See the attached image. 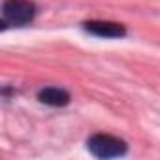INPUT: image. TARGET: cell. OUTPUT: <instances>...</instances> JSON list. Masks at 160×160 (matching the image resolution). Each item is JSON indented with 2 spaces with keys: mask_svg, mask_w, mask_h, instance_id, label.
Listing matches in <instances>:
<instances>
[{
  "mask_svg": "<svg viewBox=\"0 0 160 160\" xmlns=\"http://www.w3.org/2000/svg\"><path fill=\"white\" fill-rule=\"evenodd\" d=\"M40 102L42 104H47V106H55V108H60V106H66L70 102V94L62 89H57V87H47V89H42L40 94H38Z\"/></svg>",
  "mask_w": 160,
  "mask_h": 160,
  "instance_id": "4",
  "label": "cell"
},
{
  "mask_svg": "<svg viewBox=\"0 0 160 160\" xmlns=\"http://www.w3.org/2000/svg\"><path fill=\"white\" fill-rule=\"evenodd\" d=\"M85 28L91 34H96L100 38H121L126 34L124 27L121 23H113V21H89V23H85Z\"/></svg>",
  "mask_w": 160,
  "mask_h": 160,
  "instance_id": "3",
  "label": "cell"
},
{
  "mask_svg": "<svg viewBox=\"0 0 160 160\" xmlns=\"http://www.w3.org/2000/svg\"><path fill=\"white\" fill-rule=\"evenodd\" d=\"M34 12H36V8L30 0H6L2 6L4 25L10 23L15 27H23V25L32 21Z\"/></svg>",
  "mask_w": 160,
  "mask_h": 160,
  "instance_id": "2",
  "label": "cell"
},
{
  "mask_svg": "<svg viewBox=\"0 0 160 160\" xmlns=\"http://www.w3.org/2000/svg\"><path fill=\"white\" fill-rule=\"evenodd\" d=\"M89 151L98 158H113L126 152V143L108 134H96L89 139Z\"/></svg>",
  "mask_w": 160,
  "mask_h": 160,
  "instance_id": "1",
  "label": "cell"
}]
</instances>
